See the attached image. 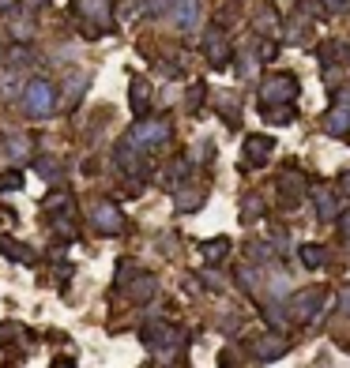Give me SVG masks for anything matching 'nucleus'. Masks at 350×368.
<instances>
[{
	"label": "nucleus",
	"instance_id": "f257e3e1",
	"mask_svg": "<svg viewBox=\"0 0 350 368\" xmlns=\"http://www.w3.org/2000/svg\"><path fill=\"white\" fill-rule=\"evenodd\" d=\"M23 113L34 117V121H45V117L57 113V87L50 79H30L27 91H23Z\"/></svg>",
	"mask_w": 350,
	"mask_h": 368
},
{
	"label": "nucleus",
	"instance_id": "f03ea898",
	"mask_svg": "<svg viewBox=\"0 0 350 368\" xmlns=\"http://www.w3.org/2000/svg\"><path fill=\"white\" fill-rule=\"evenodd\" d=\"M76 15L83 19L87 38H98L113 30V4L109 0H76Z\"/></svg>",
	"mask_w": 350,
	"mask_h": 368
},
{
	"label": "nucleus",
	"instance_id": "7ed1b4c3",
	"mask_svg": "<svg viewBox=\"0 0 350 368\" xmlns=\"http://www.w3.org/2000/svg\"><path fill=\"white\" fill-rule=\"evenodd\" d=\"M129 139L136 143L143 154H158V150L170 143V121H151V117H140V121L129 128Z\"/></svg>",
	"mask_w": 350,
	"mask_h": 368
},
{
	"label": "nucleus",
	"instance_id": "20e7f679",
	"mask_svg": "<svg viewBox=\"0 0 350 368\" xmlns=\"http://www.w3.org/2000/svg\"><path fill=\"white\" fill-rule=\"evenodd\" d=\"M324 305H328V293L324 290H301L290 297V305H286V319L290 323H309V319H316L324 312Z\"/></svg>",
	"mask_w": 350,
	"mask_h": 368
},
{
	"label": "nucleus",
	"instance_id": "39448f33",
	"mask_svg": "<svg viewBox=\"0 0 350 368\" xmlns=\"http://www.w3.org/2000/svg\"><path fill=\"white\" fill-rule=\"evenodd\" d=\"M294 98H298V79L290 71H275V76H267L260 83V102L264 106H286Z\"/></svg>",
	"mask_w": 350,
	"mask_h": 368
},
{
	"label": "nucleus",
	"instance_id": "423d86ee",
	"mask_svg": "<svg viewBox=\"0 0 350 368\" xmlns=\"http://www.w3.org/2000/svg\"><path fill=\"white\" fill-rule=\"evenodd\" d=\"M140 338H143V346H147V349L162 354V349H181L185 334H181V331H173L170 323H162V319H151V323L140 331Z\"/></svg>",
	"mask_w": 350,
	"mask_h": 368
},
{
	"label": "nucleus",
	"instance_id": "0eeeda50",
	"mask_svg": "<svg viewBox=\"0 0 350 368\" xmlns=\"http://www.w3.org/2000/svg\"><path fill=\"white\" fill-rule=\"evenodd\" d=\"M91 222H94V229H98V233H106V237H117V233H124V229H129V222H124L121 207H117L113 199H98V203H94V211H91Z\"/></svg>",
	"mask_w": 350,
	"mask_h": 368
},
{
	"label": "nucleus",
	"instance_id": "6e6552de",
	"mask_svg": "<svg viewBox=\"0 0 350 368\" xmlns=\"http://www.w3.org/2000/svg\"><path fill=\"white\" fill-rule=\"evenodd\" d=\"M170 19H173V27H177L181 34H193V30H200V23H204V4L200 0H177L173 12H170Z\"/></svg>",
	"mask_w": 350,
	"mask_h": 368
},
{
	"label": "nucleus",
	"instance_id": "1a4fd4ad",
	"mask_svg": "<svg viewBox=\"0 0 350 368\" xmlns=\"http://www.w3.org/2000/svg\"><path fill=\"white\" fill-rule=\"evenodd\" d=\"M204 57H208L211 68H226L230 57H234V49H230L226 34H222V23H219V27H211L208 38H204Z\"/></svg>",
	"mask_w": 350,
	"mask_h": 368
},
{
	"label": "nucleus",
	"instance_id": "9d476101",
	"mask_svg": "<svg viewBox=\"0 0 350 368\" xmlns=\"http://www.w3.org/2000/svg\"><path fill=\"white\" fill-rule=\"evenodd\" d=\"M272 150H275V139L272 135H252V139H245V147H241V165L245 170H260V165H267V158H272Z\"/></svg>",
	"mask_w": 350,
	"mask_h": 368
},
{
	"label": "nucleus",
	"instance_id": "9b49d317",
	"mask_svg": "<svg viewBox=\"0 0 350 368\" xmlns=\"http://www.w3.org/2000/svg\"><path fill=\"white\" fill-rule=\"evenodd\" d=\"M117 165H121L124 173H136V177H143V173H147V154H143V150L129 139V135L117 143Z\"/></svg>",
	"mask_w": 350,
	"mask_h": 368
},
{
	"label": "nucleus",
	"instance_id": "f8f14e48",
	"mask_svg": "<svg viewBox=\"0 0 350 368\" xmlns=\"http://www.w3.org/2000/svg\"><path fill=\"white\" fill-rule=\"evenodd\" d=\"M305 192H309V184H305V177H301L298 170H290V173H283V177H279V196H283V203L290 207V211L305 199Z\"/></svg>",
	"mask_w": 350,
	"mask_h": 368
},
{
	"label": "nucleus",
	"instance_id": "ddd939ff",
	"mask_svg": "<svg viewBox=\"0 0 350 368\" xmlns=\"http://www.w3.org/2000/svg\"><path fill=\"white\" fill-rule=\"evenodd\" d=\"M155 290H158V278L151 275V271H132V282H129V297L136 301V305H147L151 297H155Z\"/></svg>",
	"mask_w": 350,
	"mask_h": 368
},
{
	"label": "nucleus",
	"instance_id": "4468645a",
	"mask_svg": "<svg viewBox=\"0 0 350 368\" xmlns=\"http://www.w3.org/2000/svg\"><path fill=\"white\" fill-rule=\"evenodd\" d=\"M283 354H286V338L279 331H272V334L252 342V357H256V361H279Z\"/></svg>",
	"mask_w": 350,
	"mask_h": 368
},
{
	"label": "nucleus",
	"instance_id": "2eb2a0df",
	"mask_svg": "<svg viewBox=\"0 0 350 368\" xmlns=\"http://www.w3.org/2000/svg\"><path fill=\"white\" fill-rule=\"evenodd\" d=\"M0 154H4L12 165L27 162V158H30V139H27V135H12V132H4V135H0Z\"/></svg>",
	"mask_w": 350,
	"mask_h": 368
},
{
	"label": "nucleus",
	"instance_id": "dca6fc26",
	"mask_svg": "<svg viewBox=\"0 0 350 368\" xmlns=\"http://www.w3.org/2000/svg\"><path fill=\"white\" fill-rule=\"evenodd\" d=\"M129 102H132V113H136V117H147V113H151V83H147L143 76H132Z\"/></svg>",
	"mask_w": 350,
	"mask_h": 368
},
{
	"label": "nucleus",
	"instance_id": "f3484780",
	"mask_svg": "<svg viewBox=\"0 0 350 368\" xmlns=\"http://www.w3.org/2000/svg\"><path fill=\"white\" fill-rule=\"evenodd\" d=\"M313 203H316V218L320 222H331L339 214V199L331 188H313Z\"/></svg>",
	"mask_w": 350,
	"mask_h": 368
},
{
	"label": "nucleus",
	"instance_id": "a211bd4d",
	"mask_svg": "<svg viewBox=\"0 0 350 368\" xmlns=\"http://www.w3.org/2000/svg\"><path fill=\"white\" fill-rule=\"evenodd\" d=\"M324 128H328V135H350V102H347V98H343V102H339V106L328 113Z\"/></svg>",
	"mask_w": 350,
	"mask_h": 368
},
{
	"label": "nucleus",
	"instance_id": "6ab92c4d",
	"mask_svg": "<svg viewBox=\"0 0 350 368\" xmlns=\"http://www.w3.org/2000/svg\"><path fill=\"white\" fill-rule=\"evenodd\" d=\"M27 87H23V76L15 64H8L4 71H0V98H15V94H23Z\"/></svg>",
	"mask_w": 350,
	"mask_h": 368
},
{
	"label": "nucleus",
	"instance_id": "aec40b11",
	"mask_svg": "<svg viewBox=\"0 0 350 368\" xmlns=\"http://www.w3.org/2000/svg\"><path fill=\"white\" fill-rule=\"evenodd\" d=\"M72 211V196L68 192H50V196L42 199V214L45 218H57V214H68Z\"/></svg>",
	"mask_w": 350,
	"mask_h": 368
},
{
	"label": "nucleus",
	"instance_id": "412c9836",
	"mask_svg": "<svg viewBox=\"0 0 350 368\" xmlns=\"http://www.w3.org/2000/svg\"><path fill=\"white\" fill-rule=\"evenodd\" d=\"M237 282H241L245 293H260V290H264V278H260V271L252 267V263H241V267H237Z\"/></svg>",
	"mask_w": 350,
	"mask_h": 368
},
{
	"label": "nucleus",
	"instance_id": "4be33fe9",
	"mask_svg": "<svg viewBox=\"0 0 350 368\" xmlns=\"http://www.w3.org/2000/svg\"><path fill=\"white\" fill-rule=\"evenodd\" d=\"M0 252H4V255H12V260H19V263H34V260H38V255H34V248H27V244L12 241V237H0Z\"/></svg>",
	"mask_w": 350,
	"mask_h": 368
},
{
	"label": "nucleus",
	"instance_id": "5701e85b",
	"mask_svg": "<svg viewBox=\"0 0 350 368\" xmlns=\"http://www.w3.org/2000/svg\"><path fill=\"white\" fill-rule=\"evenodd\" d=\"M298 255H301V263H305L309 271H316V267L328 263V248H324V244H301Z\"/></svg>",
	"mask_w": 350,
	"mask_h": 368
},
{
	"label": "nucleus",
	"instance_id": "b1692460",
	"mask_svg": "<svg viewBox=\"0 0 350 368\" xmlns=\"http://www.w3.org/2000/svg\"><path fill=\"white\" fill-rule=\"evenodd\" d=\"M87 87H91V79H87L83 71L68 76V83H65V98H68V106H79V98L87 94Z\"/></svg>",
	"mask_w": 350,
	"mask_h": 368
},
{
	"label": "nucleus",
	"instance_id": "393cba45",
	"mask_svg": "<svg viewBox=\"0 0 350 368\" xmlns=\"http://www.w3.org/2000/svg\"><path fill=\"white\" fill-rule=\"evenodd\" d=\"M226 252H230V241H226V237H211V241L200 244V255H204L208 263H222V255H226Z\"/></svg>",
	"mask_w": 350,
	"mask_h": 368
},
{
	"label": "nucleus",
	"instance_id": "a878e982",
	"mask_svg": "<svg viewBox=\"0 0 350 368\" xmlns=\"http://www.w3.org/2000/svg\"><path fill=\"white\" fill-rule=\"evenodd\" d=\"M316 57H320V64L331 71V64H336V60H347V45L343 42H324L320 49H316Z\"/></svg>",
	"mask_w": 350,
	"mask_h": 368
},
{
	"label": "nucleus",
	"instance_id": "bb28decb",
	"mask_svg": "<svg viewBox=\"0 0 350 368\" xmlns=\"http://www.w3.org/2000/svg\"><path fill=\"white\" fill-rule=\"evenodd\" d=\"M34 165H38V177H45L50 184H57V181H61V162H57V158L42 154V158H38Z\"/></svg>",
	"mask_w": 350,
	"mask_h": 368
},
{
	"label": "nucleus",
	"instance_id": "cd10ccee",
	"mask_svg": "<svg viewBox=\"0 0 350 368\" xmlns=\"http://www.w3.org/2000/svg\"><path fill=\"white\" fill-rule=\"evenodd\" d=\"M237 57H241V68H237V71H241V79H249L252 76V71H256V53H252V38H249V42H245V49H237Z\"/></svg>",
	"mask_w": 350,
	"mask_h": 368
},
{
	"label": "nucleus",
	"instance_id": "c85d7f7f",
	"mask_svg": "<svg viewBox=\"0 0 350 368\" xmlns=\"http://www.w3.org/2000/svg\"><path fill=\"white\" fill-rule=\"evenodd\" d=\"M249 260H252V263H272V260H275V244H267V241L249 244Z\"/></svg>",
	"mask_w": 350,
	"mask_h": 368
},
{
	"label": "nucleus",
	"instance_id": "c756f323",
	"mask_svg": "<svg viewBox=\"0 0 350 368\" xmlns=\"http://www.w3.org/2000/svg\"><path fill=\"white\" fill-rule=\"evenodd\" d=\"M264 117H267L272 124H290V121H294V109H290V102H286V106H267Z\"/></svg>",
	"mask_w": 350,
	"mask_h": 368
},
{
	"label": "nucleus",
	"instance_id": "7c9ffc66",
	"mask_svg": "<svg viewBox=\"0 0 350 368\" xmlns=\"http://www.w3.org/2000/svg\"><path fill=\"white\" fill-rule=\"evenodd\" d=\"M185 177H188V158H177V162H173L170 170H166V177H162V181L173 188V184H181Z\"/></svg>",
	"mask_w": 350,
	"mask_h": 368
},
{
	"label": "nucleus",
	"instance_id": "2f4dec72",
	"mask_svg": "<svg viewBox=\"0 0 350 368\" xmlns=\"http://www.w3.org/2000/svg\"><path fill=\"white\" fill-rule=\"evenodd\" d=\"M264 214V203H260V196H245V203H241V222H252V218H260Z\"/></svg>",
	"mask_w": 350,
	"mask_h": 368
},
{
	"label": "nucleus",
	"instance_id": "473e14b6",
	"mask_svg": "<svg viewBox=\"0 0 350 368\" xmlns=\"http://www.w3.org/2000/svg\"><path fill=\"white\" fill-rule=\"evenodd\" d=\"M219 113L226 117V124H230V128H237V124H241V117H237V98H230V94L219 102Z\"/></svg>",
	"mask_w": 350,
	"mask_h": 368
},
{
	"label": "nucleus",
	"instance_id": "72a5a7b5",
	"mask_svg": "<svg viewBox=\"0 0 350 368\" xmlns=\"http://www.w3.org/2000/svg\"><path fill=\"white\" fill-rule=\"evenodd\" d=\"M267 293H272V297H286V293H290V278H286V275H272V278H267Z\"/></svg>",
	"mask_w": 350,
	"mask_h": 368
},
{
	"label": "nucleus",
	"instance_id": "f704fd0d",
	"mask_svg": "<svg viewBox=\"0 0 350 368\" xmlns=\"http://www.w3.org/2000/svg\"><path fill=\"white\" fill-rule=\"evenodd\" d=\"M196 207H200V192H181V196H177V211L181 214L196 211Z\"/></svg>",
	"mask_w": 350,
	"mask_h": 368
},
{
	"label": "nucleus",
	"instance_id": "c9c22d12",
	"mask_svg": "<svg viewBox=\"0 0 350 368\" xmlns=\"http://www.w3.org/2000/svg\"><path fill=\"white\" fill-rule=\"evenodd\" d=\"M204 94H208V87H204V83H196L193 91H188V109H193V113H200V109H204Z\"/></svg>",
	"mask_w": 350,
	"mask_h": 368
},
{
	"label": "nucleus",
	"instance_id": "e433bc0d",
	"mask_svg": "<svg viewBox=\"0 0 350 368\" xmlns=\"http://www.w3.org/2000/svg\"><path fill=\"white\" fill-rule=\"evenodd\" d=\"M34 60V53L27 49V45H15L12 53H8V64H15V68H19V64H30Z\"/></svg>",
	"mask_w": 350,
	"mask_h": 368
},
{
	"label": "nucleus",
	"instance_id": "4c0bfd02",
	"mask_svg": "<svg viewBox=\"0 0 350 368\" xmlns=\"http://www.w3.org/2000/svg\"><path fill=\"white\" fill-rule=\"evenodd\" d=\"M260 30H264V34H275V12L272 8H260V23H256Z\"/></svg>",
	"mask_w": 350,
	"mask_h": 368
},
{
	"label": "nucleus",
	"instance_id": "58836bf2",
	"mask_svg": "<svg viewBox=\"0 0 350 368\" xmlns=\"http://www.w3.org/2000/svg\"><path fill=\"white\" fill-rule=\"evenodd\" d=\"M173 4H177V0H147V12L151 15H170Z\"/></svg>",
	"mask_w": 350,
	"mask_h": 368
},
{
	"label": "nucleus",
	"instance_id": "ea45409f",
	"mask_svg": "<svg viewBox=\"0 0 350 368\" xmlns=\"http://www.w3.org/2000/svg\"><path fill=\"white\" fill-rule=\"evenodd\" d=\"M12 188H23V173H4L0 177V192H12Z\"/></svg>",
	"mask_w": 350,
	"mask_h": 368
},
{
	"label": "nucleus",
	"instance_id": "a19ab883",
	"mask_svg": "<svg viewBox=\"0 0 350 368\" xmlns=\"http://www.w3.org/2000/svg\"><path fill=\"white\" fill-rule=\"evenodd\" d=\"M324 8H328V15H343L350 8V0H324Z\"/></svg>",
	"mask_w": 350,
	"mask_h": 368
},
{
	"label": "nucleus",
	"instance_id": "79ce46f5",
	"mask_svg": "<svg viewBox=\"0 0 350 368\" xmlns=\"http://www.w3.org/2000/svg\"><path fill=\"white\" fill-rule=\"evenodd\" d=\"M237 327H241V316H237V312H230V316L222 319V331H226V334H234Z\"/></svg>",
	"mask_w": 350,
	"mask_h": 368
},
{
	"label": "nucleus",
	"instance_id": "37998d69",
	"mask_svg": "<svg viewBox=\"0 0 350 368\" xmlns=\"http://www.w3.org/2000/svg\"><path fill=\"white\" fill-rule=\"evenodd\" d=\"M339 312L350 319V286H343V290H339Z\"/></svg>",
	"mask_w": 350,
	"mask_h": 368
},
{
	"label": "nucleus",
	"instance_id": "c03bdc74",
	"mask_svg": "<svg viewBox=\"0 0 350 368\" xmlns=\"http://www.w3.org/2000/svg\"><path fill=\"white\" fill-rule=\"evenodd\" d=\"M30 30H34V23H30V19H19V23H15V34H19V38H30Z\"/></svg>",
	"mask_w": 350,
	"mask_h": 368
},
{
	"label": "nucleus",
	"instance_id": "a18cd8bd",
	"mask_svg": "<svg viewBox=\"0 0 350 368\" xmlns=\"http://www.w3.org/2000/svg\"><path fill=\"white\" fill-rule=\"evenodd\" d=\"M339 192H343V196H350V170L343 173V177H339Z\"/></svg>",
	"mask_w": 350,
	"mask_h": 368
},
{
	"label": "nucleus",
	"instance_id": "49530a36",
	"mask_svg": "<svg viewBox=\"0 0 350 368\" xmlns=\"http://www.w3.org/2000/svg\"><path fill=\"white\" fill-rule=\"evenodd\" d=\"M339 226H343V237H347V241H350V211L343 214V218H339Z\"/></svg>",
	"mask_w": 350,
	"mask_h": 368
},
{
	"label": "nucleus",
	"instance_id": "de8ad7c7",
	"mask_svg": "<svg viewBox=\"0 0 350 368\" xmlns=\"http://www.w3.org/2000/svg\"><path fill=\"white\" fill-rule=\"evenodd\" d=\"M12 4H15V0H0V15H8V12H12Z\"/></svg>",
	"mask_w": 350,
	"mask_h": 368
},
{
	"label": "nucleus",
	"instance_id": "09e8293b",
	"mask_svg": "<svg viewBox=\"0 0 350 368\" xmlns=\"http://www.w3.org/2000/svg\"><path fill=\"white\" fill-rule=\"evenodd\" d=\"M45 4H50V0H27V8H30V12H34V8H45Z\"/></svg>",
	"mask_w": 350,
	"mask_h": 368
}]
</instances>
